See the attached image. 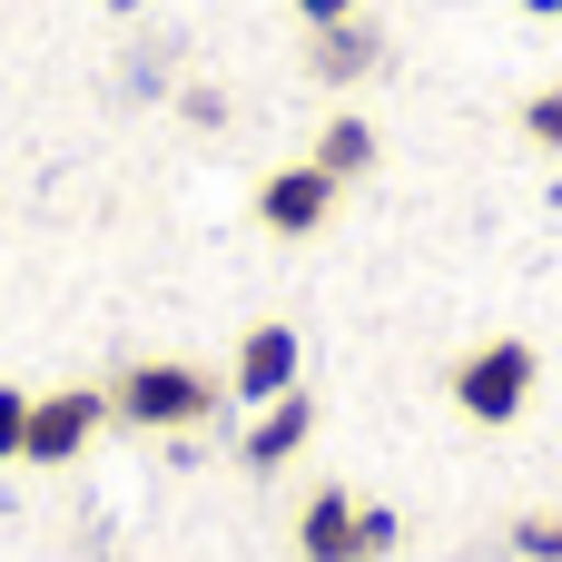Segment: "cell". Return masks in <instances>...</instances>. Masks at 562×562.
Returning a JSON list of instances; mask_svg holds the SVG:
<instances>
[{"label": "cell", "mask_w": 562, "mask_h": 562, "mask_svg": "<svg viewBox=\"0 0 562 562\" xmlns=\"http://www.w3.org/2000/svg\"><path fill=\"white\" fill-rule=\"evenodd\" d=\"M217 405H227V385L188 356H138L109 385V425H148V435H198Z\"/></svg>", "instance_id": "1"}, {"label": "cell", "mask_w": 562, "mask_h": 562, "mask_svg": "<svg viewBox=\"0 0 562 562\" xmlns=\"http://www.w3.org/2000/svg\"><path fill=\"white\" fill-rule=\"evenodd\" d=\"M20 435H30V395H20V385H0V464L20 454Z\"/></svg>", "instance_id": "13"}, {"label": "cell", "mask_w": 562, "mask_h": 562, "mask_svg": "<svg viewBox=\"0 0 562 562\" xmlns=\"http://www.w3.org/2000/svg\"><path fill=\"white\" fill-rule=\"evenodd\" d=\"M296 553L306 562H356V494H346V484H316V494H306Z\"/></svg>", "instance_id": "7"}, {"label": "cell", "mask_w": 562, "mask_h": 562, "mask_svg": "<svg viewBox=\"0 0 562 562\" xmlns=\"http://www.w3.org/2000/svg\"><path fill=\"white\" fill-rule=\"evenodd\" d=\"M316 435V395L306 385H286L277 405H257V425H247V474H277V464H296V445Z\"/></svg>", "instance_id": "6"}, {"label": "cell", "mask_w": 562, "mask_h": 562, "mask_svg": "<svg viewBox=\"0 0 562 562\" xmlns=\"http://www.w3.org/2000/svg\"><path fill=\"white\" fill-rule=\"evenodd\" d=\"M514 553L524 562H562V514H524V524H514Z\"/></svg>", "instance_id": "12"}, {"label": "cell", "mask_w": 562, "mask_h": 562, "mask_svg": "<svg viewBox=\"0 0 562 562\" xmlns=\"http://www.w3.org/2000/svg\"><path fill=\"white\" fill-rule=\"evenodd\" d=\"M533 385H543V356H533L524 336H484V346L454 366V415H474V425H514V415L533 405Z\"/></svg>", "instance_id": "2"}, {"label": "cell", "mask_w": 562, "mask_h": 562, "mask_svg": "<svg viewBox=\"0 0 562 562\" xmlns=\"http://www.w3.org/2000/svg\"><path fill=\"white\" fill-rule=\"evenodd\" d=\"M296 20H316V30H326V20H356V0H296Z\"/></svg>", "instance_id": "14"}, {"label": "cell", "mask_w": 562, "mask_h": 562, "mask_svg": "<svg viewBox=\"0 0 562 562\" xmlns=\"http://www.w3.org/2000/svg\"><path fill=\"white\" fill-rule=\"evenodd\" d=\"M524 138L562 158V89H533V99H524Z\"/></svg>", "instance_id": "11"}, {"label": "cell", "mask_w": 562, "mask_h": 562, "mask_svg": "<svg viewBox=\"0 0 562 562\" xmlns=\"http://www.w3.org/2000/svg\"><path fill=\"white\" fill-rule=\"evenodd\" d=\"M306 69H316L326 89L366 79V69H375V30H366V20H326V30H316V49H306Z\"/></svg>", "instance_id": "8"}, {"label": "cell", "mask_w": 562, "mask_h": 562, "mask_svg": "<svg viewBox=\"0 0 562 562\" xmlns=\"http://www.w3.org/2000/svg\"><path fill=\"white\" fill-rule=\"evenodd\" d=\"M306 158H316V168H326V178H336V188H346V178H366V168H375V128H366V119H346V109H336V119H326V128H316V148H306Z\"/></svg>", "instance_id": "9"}, {"label": "cell", "mask_w": 562, "mask_h": 562, "mask_svg": "<svg viewBox=\"0 0 562 562\" xmlns=\"http://www.w3.org/2000/svg\"><path fill=\"white\" fill-rule=\"evenodd\" d=\"M296 366H306L296 326H277V316H267V326H247V336H237V366H227V395H237V405H277V395L296 385Z\"/></svg>", "instance_id": "5"}, {"label": "cell", "mask_w": 562, "mask_h": 562, "mask_svg": "<svg viewBox=\"0 0 562 562\" xmlns=\"http://www.w3.org/2000/svg\"><path fill=\"white\" fill-rule=\"evenodd\" d=\"M395 543H405V524L385 504H356V562H395Z\"/></svg>", "instance_id": "10"}, {"label": "cell", "mask_w": 562, "mask_h": 562, "mask_svg": "<svg viewBox=\"0 0 562 562\" xmlns=\"http://www.w3.org/2000/svg\"><path fill=\"white\" fill-rule=\"evenodd\" d=\"M109 425V395L99 385H59V395H30V435H20V464H69L89 435Z\"/></svg>", "instance_id": "4"}, {"label": "cell", "mask_w": 562, "mask_h": 562, "mask_svg": "<svg viewBox=\"0 0 562 562\" xmlns=\"http://www.w3.org/2000/svg\"><path fill=\"white\" fill-rule=\"evenodd\" d=\"M336 198H346V188H336L316 158H286V168L257 178V227H267V237H316V227L336 217Z\"/></svg>", "instance_id": "3"}, {"label": "cell", "mask_w": 562, "mask_h": 562, "mask_svg": "<svg viewBox=\"0 0 562 562\" xmlns=\"http://www.w3.org/2000/svg\"><path fill=\"white\" fill-rule=\"evenodd\" d=\"M533 10H562V0H533Z\"/></svg>", "instance_id": "15"}]
</instances>
